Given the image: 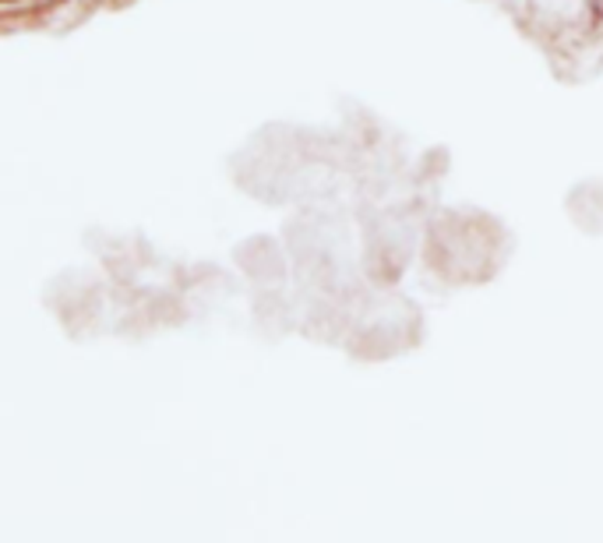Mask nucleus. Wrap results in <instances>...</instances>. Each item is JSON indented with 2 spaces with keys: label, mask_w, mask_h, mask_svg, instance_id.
Instances as JSON below:
<instances>
[{
  "label": "nucleus",
  "mask_w": 603,
  "mask_h": 543,
  "mask_svg": "<svg viewBox=\"0 0 603 543\" xmlns=\"http://www.w3.org/2000/svg\"><path fill=\"white\" fill-rule=\"evenodd\" d=\"M4 4H14V0H4Z\"/></svg>",
  "instance_id": "obj_1"
}]
</instances>
